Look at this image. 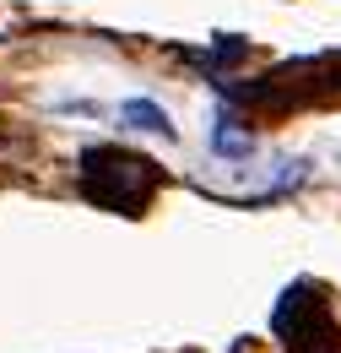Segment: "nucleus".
Returning a JSON list of instances; mask_svg holds the SVG:
<instances>
[{"instance_id": "f257e3e1", "label": "nucleus", "mask_w": 341, "mask_h": 353, "mask_svg": "<svg viewBox=\"0 0 341 353\" xmlns=\"http://www.w3.org/2000/svg\"><path fill=\"white\" fill-rule=\"evenodd\" d=\"M157 185H163V169L152 158H135V152H120V147L82 152V196L98 201L103 212H120V218L146 212Z\"/></svg>"}, {"instance_id": "f03ea898", "label": "nucleus", "mask_w": 341, "mask_h": 353, "mask_svg": "<svg viewBox=\"0 0 341 353\" xmlns=\"http://www.w3.org/2000/svg\"><path fill=\"white\" fill-rule=\"evenodd\" d=\"M271 332L287 343V353H336V326H331V310L325 299L309 288V283H293L276 310H271Z\"/></svg>"}, {"instance_id": "7ed1b4c3", "label": "nucleus", "mask_w": 341, "mask_h": 353, "mask_svg": "<svg viewBox=\"0 0 341 353\" xmlns=\"http://www.w3.org/2000/svg\"><path fill=\"white\" fill-rule=\"evenodd\" d=\"M125 120H130V125H135V131H146V136H163V141H168V136H173L168 114H163L157 103H146V98H130V103H125Z\"/></svg>"}, {"instance_id": "20e7f679", "label": "nucleus", "mask_w": 341, "mask_h": 353, "mask_svg": "<svg viewBox=\"0 0 341 353\" xmlns=\"http://www.w3.org/2000/svg\"><path fill=\"white\" fill-rule=\"evenodd\" d=\"M217 152H233V158H244V152H255V136H239V131H217L212 136Z\"/></svg>"}]
</instances>
